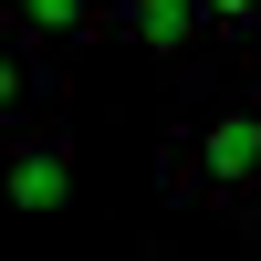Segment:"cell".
Returning <instances> with one entry per match:
<instances>
[{
    "label": "cell",
    "instance_id": "obj_1",
    "mask_svg": "<svg viewBox=\"0 0 261 261\" xmlns=\"http://www.w3.org/2000/svg\"><path fill=\"white\" fill-rule=\"evenodd\" d=\"M167 188L199 199V209H230L241 230H261V94H230V105H209L199 125H178Z\"/></svg>",
    "mask_w": 261,
    "mask_h": 261
},
{
    "label": "cell",
    "instance_id": "obj_2",
    "mask_svg": "<svg viewBox=\"0 0 261 261\" xmlns=\"http://www.w3.org/2000/svg\"><path fill=\"white\" fill-rule=\"evenodd\" d=\"M0 199L32 209V220L73 199V146H63V125H11V136H0Z\"/></svg>",
    "mask_w": 261,
    "mask_h": 261
},
{
    "label": "cell",
    "instance_id": "obj_3",
    "mask_svg": "<svg viewBox=\"0 0 261 261\" xmlns=\"http://www.w3.org/2000/svg\"><path fill=\"white\" fill-rule=\"evenodd\" d=\"M105 32L136 42V53H157V63H188L220 21H209V0H105Z\"/></svg>",
    "mask_w": 261,
    "mask_h": 261
},
{
    "label": "cell",
    "instance_id": "obj_4",
    "mask_svg": "<svg viewBox=\"0 0 261 261\" xmlns=\"http://www.w3.org/2000/svg\"><path fill=\"white\" fill-rule=\"evenodd\" d=\"M53 94H63V73H53V53H42V32L0 21V125H32Z\"/></svg>",
    "mask_w": 261,
    "mask_h": 261
},
{
    "label": "cell",
    "instance_id": "obj_5",
    "mask_svg": "<svg viewBox=\"0 0 261 261\" xmlns=\"http://www.w3.org/2000/svg\"><path fill=\"white\" fill-rule=\"evenodd\" d=\"M0 21H21L42 42H84V32H105V0H0Z\"/></svg>",
    "mask_w": 261,
    "mask_h": 261
},
{
    "label": "cell",
    "instance_id": "obj_6",
    "mask_svg": "<svg viewBox=\"0 0 261 261\" xmlns=\"http://www.w3.org/2000/svg\"><path fill=\"white\" fill-rule=\"evenodd\" d=\"M209 21H220L230 42H261V0H209Z\"/></svg>",
    "mask_w": 261,
    "mask_h": 261
}]
</instances>
